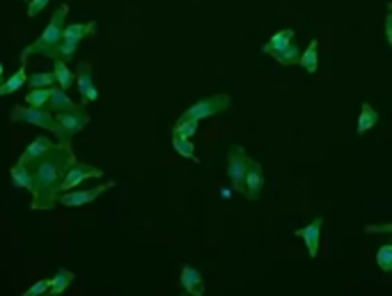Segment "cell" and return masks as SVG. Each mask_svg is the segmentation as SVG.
I'll use <instances>...</instances> for the list:
<instances>
[{
    "instance_id": "cell-1",
    "label": "cell",
    "mask_w": 392,
    "mask_h": 296,
    "mask_svg": "<svg viewBox=\"0 0 392 296\" xmlns=\"http://www.w3.org/2000/svg\"><path fill=\"white\" fill-rule=\"evenodd\" d=\"M74 161H76V156L71 152V145L57 143L48 152L41 154L39 159L28 163L32 172V209L48 211L55 207L62 177Z\"/></svg>"
},
{
    "instance_id": "cell-2",
    "label": "cell",
    "mask_w": 392,
    "mask_h": 296,
    "mask_svg": "<svg viewBox=\"0 0 392 296\" xmlns=\"http://www.w3.org/2000/svg\"><path fill=\"white\" fill-rule=\"evenodd\" d=\"M66 16H69V5H60L55 10V14L51 16V21H48V26L44 28V32L32 42L30 46L23 48L21 53V64H28V57L32 53H39L44 55L46 51H51L55 44L62 42V30L66 26Z\"/></svg>"
},
{
    "instance_id": "cell-3",
    "label": "cell",
    "mask_w": 392,
    "mask_h": 296,
    "mask_svg": "<svg viewBox=\"0 0 392 296\" xmlns=\"http://www.w3.org/2000/svg\"><path fill=\"white\" fill-rule=\"evenodd\" d=\"M57 129H60V143L71 145V138L80 134L90 125V115L83 111V106H74L69 111H60L53 115Z\"/></svg>"
},
{
    "instance_id": "cell-4",
    "label": "cell",
    "mask_w": 392,
    "mask_h": 296,
    "mask_svg": "<svg viewBox=\"0 0 392 296\" xmlns=\"http://www.w3.org/2000/svg\"><path fill=\"white\" fill-rule=\"evenodd\" d=\"M10 120L12 122H26V125H35L39 129L51 131V134H55L57 138H60V129H57V125H55L53 113L46 111V108H32V106L16 104L10 111Z\"/></svg>"
},
{
    "instance_id": "cell-5",
    "label": "cell",
    "mask_w": 392,
    "mask_h": 296,
    "mask_svg": "<svg viewBox=\"0 0 392 296\" xmlns=\"http://www.w3.org/2000/svg\"><path fill=\"white\" fill-rule=\"evenodd\" d=\"M250 161L253 159L246 154L244 147H239V145L230 147V152H227V177L232 182V188H234L239 195H246V170H248Z\"/></svg>"
},
{
    "instance_id": "cell-6",
    "label": "cell",
    "mask_w": 392,
    "mask_h": 296,
    "mask_svg": "<svg viewBox=\"0 0 392 296\" xmlns=\"http://www.w3.org/2000/svg\"><path fill=\"white\" fill-rule=\"evenodd\" d=\"M232 106V99L227 94H211L206 99H200L193 106H188L186 113L181 115V120H206V118H214V115H218L223 111H227Z\"/></svg>"
},
{
    "instance_id": "cell-7",
    "label": "cell",
    "mask_w": 392,
    "mask_h": 296,
    "mask_svg": "<svg viewBox=\"0 0 392 296\" xmlns=\"http://www.w3.org/2000/svg\"><path fill=\"white\" fill-rule=\"evenodd\" d=\"M115 186H118V182L108 179V182L92 188H71V191H64L57 195V204H62V207H85V204L94 202L97 197H102L106 191H111Z\"/></svg>"
},
{
    "instance_id": "cell-8",
    "label": "cell",
    "mask_w": 392,
    "mask_h": 296,
    "mask_svg": "<svg viewBox=\"0 0 392 296\" xmlns=\"http://www.w3.org/2000/svg\"><path fill=\"white\" fill-rule=\"evenodd\" d=\"M99 179L104 177V170L97 168V166H90V163H80V161H74L69 168H66L64 177H62V184H60V193L64 191H71V188H78L80 184H85L88 179Z\"/></svg>"
},
{
    "instance_id": "cell-9",
    "label": "cell",
    "mask_w": 392,
    "mask_h": 296,
    "mask_svg": "<svg viewBox=\"0 0 392 296\" xmlns=\"http://www.w3.org/2000/svg\"><path fill=\"white\" fill-rule=\"evenodd\" d=\"M74 83L78 85V92H80V106H88L92 101H97L99 99V90L94 85V73H92V64L90 62H80L78 64V71L74 73Z\"/></svg>"
},
{
    "instance_id": "cell-10",
    "label": "cell",
    "mask_w": 392,
    "mask_h": 296,
    "mask_svg": "<svg viewBox=\"0 0 392 296\" xmlns=\"http://www.w3.org/2000/svg\"><path fill=\"white\" fill-rule=\"evenodd\" d=\"M321 227H323V218H314L310 225H305V227H298L296 230V237L298 239H303L305 244V248H307V255L310 258H316L319 255V239H321Z\"/></svg>"
},
{
    "instance_id": "cell-11",
    "label": "cell",
    "mask_w": 392,
    "mask_h": 296,
    "mask_svg": "<svg viewBox=\"0 0 392 296\" xmlns=\"http://www.w3.org/2000/svg\"><path fill=\"white\" fill-rule=\"evenodd\" d=\"M262 188H264V168H262V163L250 161L248 170H246V197L250 202H255L257 197H260Z\"/></svg>"
},
{
    "instance_id": "cell-12",
    "label": "cell",
    "mask_w": 392,
    "mask_h": 296,
    "mask_svg": "<svg viewBox=\"0 0 392 296\" xmlns=\"http://www.w3.org/2000/svg\"><path fill=\"white\" fill-rule=\"evenodd\" d=\"M179 283H181L183 292H186L188 296H204V278H202V274H200L195 267L183 265Z\"/></svg>"
},
{
    "instance_id": "cell-13",
    "label": "cell",
    "mask_w": 392,
    "mask_h": 296,
    "mask_svg": "<svg viewBox=\"0 0 392 296\" xmlns=\"http://www.w3.org/2000/svg\"><path fill=\"white\" fill-rule=\"evenodd\" d=\"M53 147V141L48 136H39V138H35V141H32L28 147H26V152H23L21 156H19V166H28V163H32L35 159H39L41 154L44 152H48Z\"/></svg>"
},
{
    "instance_id": "cell-14",
    "label": "cell",
    "mask_w": 392,
    "mask_h": 296,
    "mask_svg": "<svg viewBox=\"0 0 392 296\" xmlns=\"http://www.w3.org/2000/svg\"><path fill=\"white\" fill-rule=\"evenodd\" d=\"M94 21H88V23H69V26H64L62 30V42L66 44H80L83 39H85L90 32H94Z\"/></svg>"
},
{
    "instance_id": "cell-15",
    "label": "cell",
    "mask_w": 392,
    "mask_h": 296,
    "mask_svg": "<svg viewBox=\"0 0 392 296\" xmlns=\"http://www.w3.org/2000/svg\"><path fill=\"white\" fill-rule=\"evenodd\" d=\"M74 271H69V269H60L57 271V274L51 278V281H48V292H46V296H60V294H64L66 290H69V285L74 283Z\"/></svg>"
},
{
    "instance_id": "cell-16",
    "label": "cell",
    "mask_w": 392,
    "mask_h": 296,
    "mask_svg": "<svg viewBox=\"0 0 392 296\" xmlns=\"http://www.w3.org/2000/svg\"><path fill=\"white\" fill-rule=\"evenodd\" d=\"M298 64H301L307 73H316V69H319V42H316V39H312V42L307 44V48L301 53V57H298Z\"/></svg>"
},
{
    "instance_id": "cell-17",
    "label": "cell",
    "mask_w": 392,
    "mask_h": 296,
    "mask_svg": "<svg viewBox=\"0 0 392 296\" xmlns=\"http://www.w3.org/2000/svg\"><path fill=\"white\" fill-rule=\"evenodd\" d=\"M74 104L69 97H66V90H60V87H51V97H48V104H46V111L51 113H60V111H69L74 108Z\"/></svg>"
},
{
    "instance_id": "cell-18",
    "label": "cell",
    "mask_w": 392,
    "mask_h": 296,
    "mask_svg": "<svg viewBox=\"0 0 392 296\" xmlns=\"http://www.w3.org/2000/svg\"><path fill=\"white\" fill-rule=\"evenodd\" d=\"M294 35L296 32L291 30V28H285V30H278V32H273L271 39L262 46V53H273V51H278V48H285L289 42H294Z\"/></svg>"
},
{
    "instance_id": "cell-19",
    "label": "cell",
    "mask_w": 392,
    "mask_h": 296,
    "mask_svg": "<svg viewBox=\"0 0 392 296\" xmlns=\"http://www.w3.org/2000/svg\"><path fill=\"white\" fill-rule=\"evenodd\" d=\"M26 64H21L19 69H16L14 73L7 80H0V97H5V94H12L16 92V90H21L23 85H26Z\"/></svg>"
},
{
    "instance_id": "cell-20",
    "label": "cell",
    "mask_w": 392,
    "mask_h": 296,
    "mask_svg": "<svg viewBox=\"0 0 392 296\" xmlns=\"http://www.w3.org/2000/svg\"><path fill=\"white\" fill-rule=\"evenodd\" d=\"M377 122H379V113L372 108V104H363V108H360V115H358V134L365 136L367 131L377 127Z\"/></svg>"
},
{
    "instance_id": "cell-21",
    "label": "cell",
    "mask_w": 392,
    "mask_h": 296,
    "mask_svg": "<svg viewBox=\"0 0 392 296\" xmlns=\"http://www.w3.org/2000/svg\"><path fill=\"white\" fill-rule=\"evenodd\" d=\"M78 51V44H66V42H60V44H55L51 51H46L44 57H51V60H62L64 64H69L74 60V55H76Z\"/></svg>"
},
{
    "instance_id": "cell-22",
    "label": "cell",
    "mask_w": 392,
    "mask_h": 296,
    "mask_svg": "<svg viewBox=\"0 0 392 296\" xmlns=\"http://www.w3.org/2000/svg\"><path fill=\"white\" fill-rule=\"evenodd\" d=\"M269 55H273V60L280 62V64H298V57H301V48L296 46V42H289L285 48H278V51H273Z\"/></svg>"
},
{
    "instance_id": "cell-23",
    "label": "cell",
    "mask_w": 392,
    "mask_h": 296,
    "mask_svg": "<svg viewBox=\"0 0 392 296\" xmlns=\"http://www.w3.org/2000/svg\"><path fill=\"white\" fill-rule=\"evenodd\" d=\"M10 179H12V184L16 188H26V191H32V172L28 166H16L10 170Z\"/></svg>"
},
{
    "instance_id": "cell-24",
    "label": "cell",
    "mask_w": 392,
    "mask_h": 296,
    "mask_svg": "<svg viewBox=\"0 0 392 296\" xmlns=\"http://www.w3.org/2000/svg\"><path fill=\"white\" fill-rule=\"evenodd\" d=\"M53 76H55V83L60 85V90H69L71 85H74V73L69 71V67H66V64L62 62V60H53Z\"/></svg>"
},
{
    "instance_id": "cell-25",
    "label": "cell",
    "mask_w": 392,
    "mask_h": 296,
    "mask_svg": "<svg viewBox=\"0 0 392 296\" xmlns=\"http://www.w3.org/2000/svg\"><path fill=\"white\" fill-rule=\"evenodd\" d=\"M172 147H174V152H177L179 156H183V159H190V161L200 163V159L195 156V145H193V141H190V138L172 136Z\"/></svg>"
},
{
    "instance_id": "cell-26",
    "label": "cell",
    "mask_w": 392,
    "mask_h": 296,
    "mask_svg": "<svg viewBox=\"0 0 392 296\" xmlns=\"http://www.w3.org/2000/svg\"><path fill=\"white\" fill-rule=\"evenodd\" d=\"M48 97H51V87H32V92L26 94V106H32V108H46Z\"/></svg>"
},
{
    "instance_id": "cell-27",
    "label": "cell",
    "mask_w": 392,
    "mask_h": 296,
    "mask_svg": "<svg viewBox=\"0 0 392 296\" xmlns=\"http://www.w3.org/2000/svg\"><path fill=\"white\" fill-rule=\"evenodd\" d=\"M200 122L197 120H177V125L172 129V136H181V138H193L197 134Z\"/></svg>"
},
{
    "instance_id": "cell-28",
    "label": "cell",
    "mask_w": 392,
    "mask_h": 296,
    "mask_svg": "<svg viewBox=\"0 0 392 296\" xmlns=\"http://www.w3.org/2000/svg\"><path fill=\"white\" fill-rule=\"evenodd\" d=\"M26 80H28L30 87H53L55 76H53V71L51 73H48V71H35V73H30Z\"/></svg>"
},
{
    "instance_id": "cell-29",
    "label": "cell",
    "mask_w": 392,
    "mask_h": 296,
    "mask_svg": "<svg viewBox=\"0 0 392 296\" xmlns=\"http://www.w3.org/2000/svg\"><path fill=\"white\" fill-rule=\"evenodd\" d=\"M377 265L383 274H390L392 271V246L390 244H383L377 251Z\"/></svg>"
},
{
    "instance_id": "cell-30",
    "label": "cell",
    "mask_w": 392,
    "mask_h": 296,
    "mask_svg": "<svg viewBox=\"0 0 392 296\" xmlns=\"http://www.w3.org/2000/svg\"><path fill=\"white\" fill-rule=\"evenodd\" d=\"M46 292H48V281H37L32 287H28L21 296H46Z\"/></svg>"
},
{
    "instance_id": "cell-31",
    "label": "cell",
    "mask_w": 392,
    "mask_h": 296,
    "mask_svg": "<svg viewBox=\"0 0 392 296\" xmlns=\"http://www.w3.org/2000/svg\"><path fill=\"white\" fill-rule=\"evenodd\" d=\"M51 0H28V16L30 19H35L39 12H44V7H48Z\"/></svg>"
},
{
    "instance_id": "cell-32",
    "label": "cell",
    "mask_w": 392,
    "mask_h": 296,
    "mask_svg": "<svg viewBox=\"0 0 392 296\" xmlns=\"http://www.w3.org/2000/svg\"><path fill=\"white\" fill-rule=\"evenodd\" d=\"M365 232L367 234H379V232H392V225H367L365 227Z\"/></svg>"
},
{
    "instance_id": "cell-33",
    "label": "cell",
    "mask_w": 392,
    "mask_h": 296,
    "mask_svg": "<svg viewBox=\"0 0 392 296\" xmlns=\"http://www.w3.org/2000/svg\"><path fill=\"white\" fill-rule=\"evenodd\" d=\"M386 39H388V44L392 46V14L390 12L386 14Z\"/></svg>"
},
{
    "instance_id": "cell-34",
    "label": "cell",
    "mask_w": 392,
    "mask_h": 296,
    "mask_svg": "<svg viewBox=\"0 0 392 296\" xmlns=\"http://www.w3.org/2000/svg\"><path fill=\"white\" fill-rule=\"evenodd\" d=\"M3 73H5V71H3V64H0V80H3Z\"/></svg>"
},
{
    "instance_id": "cell-35",
    "label": "cell",
    "mask_w": 392,
    "mask_h": 296,
    "mask_svg": "<svg viewBox=\"0 0 392 296\" xmlns=\"http://www.w3.org/2000/svg\"><path fill=\"white\" fill-rule=\"evenodd\" d=\"M181 296H188V294H181Z\"/></svg>"
},
{
    "instance_id": "cell-36",
    "label": "cell",
    "mask_w": 392,
    "mask_h": 296,
    "mask_svg": "<svg viewBox=\"0 0 392 296\" xmlns=\"http://www.w3.org/2000/svg\"><path fill=\"white\" fill-rule=\"evenodd\" d=\"M26 3H28V0H26Z\"/></svg>"
}]
</instances>
